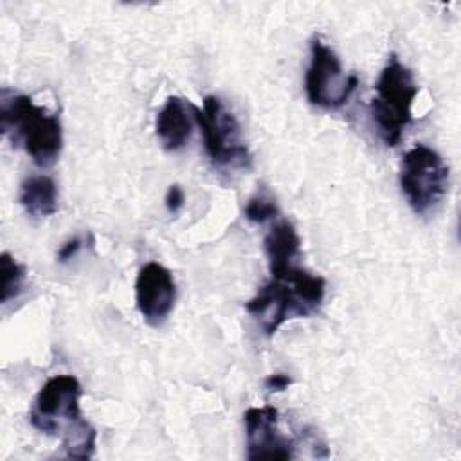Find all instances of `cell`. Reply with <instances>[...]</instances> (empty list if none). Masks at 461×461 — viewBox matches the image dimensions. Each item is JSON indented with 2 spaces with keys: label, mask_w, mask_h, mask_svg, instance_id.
Here are the masks:
<instances>
[{
  "label": "cell",
  "mask_w": 461,
  "mask_h": 461,
  "mask_svg": "<svg viewBox=\"0 0 461 461\" xmlns=\"http://www.w3.org/2000/svg\"><path fill=\"white\" fill-rule=\"evenodd\" d=\"M279 412L272 405L249 407L243 414L249 459H290L294 443L277 429Z\"/></svg>",
  "instance_id": "ba28073f"
},
{
  "label": "cell",
  "mask_w": 461,
  "mask_h": 461,
  "mask_svg": "<svg viewBox=\"0 0 461 461\" xmlns=\"http://www.w3.org/2000/svg\"><path fill=\"white\" fill-rule=\"evenodd\" d=\"M194 110L196 104L176 95L167 97V101L160 108L155 121V130L162 146L167 151H176L189 142L193 126L196 124Z\"/></svg>",
  "instance_id": "30bf717a"
},
{
  "label": "cell",
  "mask_w": 461,
  "mask_h": 461,
  "mask_svg": "<svg viewBox=\"0 0 461 461\" xmlns=\"http://www.w3.org/2000/svg\"><path fill=\"white\" fill-rule=\"evenodd\" d=\"M326 294V281L297 263L270 270L259 292L245 304L265 335H274L292 317H306L319 310Z\"/></svg>",
  "instance_id": "7a4b0ae2"
},
{
  "label": "cell",
  "mask_w": 461,
  "mask_h": 461,
  "mask_svg": "<svg viewBox=\"0 0 461 461\" xmlns=\"http://www.w3.org/2000/svg\"><path fill=\"white\" fill-rule=\"evenodd\" d=\"M243 212L249 221L265 223L267 220L276 218L279 214V209H277V203L274 202V198H270L267 194H256L247 202Z\"/></svg>",
  "instance_id": "5bb4252c"
},
{
  "label": "cell",
  "mask_w": 461,
  "mask_h": 461,
  "mask_svg": "<svg viewBox=\"0 0 461 461\" xmlns=\"http://www.w3.org/2000/svg\"><path fill=\"white\" fill-rule=\"evenodd\" d=\"M184 202H185V193H184V189H182L178 184L169 185V189H167V193H166V198H164L166 209H167L171 214H176V212L184 207Z\"/></svg>",
  "instance_id": "9a60e30c"
},
{
  "label": "cell",
  "mask_w": 461,
  "mask_h": 461,
  "mask_svg": "<svg viewBox=\"0 0 461 461\" xmlns=\"http://www.w3.org/2000/svg\"><path fill=\"white\" fill-rule=\"evenodd\" d=\"M81 384L72 375L50 376L34 398L29 420L45 434H61L67 457L88 459L95 447V430L79 409Z\"/></svg>",
  "instance_id": "6da1fadb"
},
{
  "label": "cell",
  "mask_w": 461,
  "mask_h": 461,
  "mask_svg": "<svg viewBox=\"0 0 461 461\" xmlns=\"http://www.w3.org/2000/svg\"><path fill=\"white\" fill-rule=\"evenodd\" d=\"M375 90L376 95L369 104L371 117L382 140L387 146H396L403 130L412 122V103L418 95L414 76L396 54H391L376 79Z\"/></svg>",
  "instance_id": "277c9868"
},
{
  "label": "cell",
  "mask_w": 461,
  "mask_h": 461,
  "mask_svg": "<svg viewBox=\"0 0 461 461\" xmlns=\"http://www.w3.org/2000/svg\"><path fill=\"white\" fill-rule=\"evenodd\" d=\"M81 245H83V241H81V238H77V236H74V238H70L68 241H65V243L59 247V250H58V261L65 263V261L72 259V258L79 252Z\"/></svg>",
  "instance_id": "2e32d148"
},
{
  "label": "cell",
  "mask_w": 461,
  "mask_h": 461,
  "mask_svg": "<svg viewBox=\"0 0 461 461\" xmlns=\"http://www.w3.org/2000/svg\"><path fill=\"white\" fill-rule=\"evenodd\" d=\"M358 85L355 74H346L335 50L315 36L310 43V65L304 76L306 97L312 104L335 110L348 103Z\"/></svg>",
  "instance_id": "52a82bcc"
},
{
  "label": "cell",
  "mask_w": 461,
  "mask_h": 461,
  "mask_svg": "<svg viewBox=\"0 0 461 461\" xmlns=\"http://www.w3.org/2000/svg\"><path fill=\"white\" fill-rule=\"evenodd\" d=\"M0 301L5 304L22 292L25 281V268L9 252H2L0 256Z\"/></svg>",
  "instance_id": "4fadbf2b"
},
{
  "label": "cell",
  "mask_w": 461,
  "mask_h": 461,
  "mask_svg": "<svg viewBox=\"0 0 461 461\" xmlns=\"http://www.w3.org/2000/svg\"><path fill=\"white\" fill-rule=\"evenodd\" d=\"M176 286L173 274L160 263H146L135 281V303L142 319L153 326L162 324L173 310Z\"/></svg>",
  "instance_id": "9c48e42d"
},
{
  "label": "cell",
  "mask_w": 461,
  "mask_h": 461,
  "mask_svg": "<svg viewBox=\"0 0 461 461\" xmlns=\"http://www.w3.org/2000/svg\"><path fill=\"white\" fill-rule=\"evenodd\" d=\"M194 119L212 164L240 169L252 166V155L241 139L240 122L218 95H207L202 108L196 106Z\"/></svg>",
  "instance_id": "5b68a950"
},
{
  "label": "cell",
  "mask_w": 461,
  "mask_h": 461,
  "mask_svg": "<svg viewBox=\"0 0 461 461\" xmlns=\"http://www.w3.org/2000/svg\"><path fill=\"white\" fill-rule=\"evenodd\" d=\"M263 245L268 259V270H277L294 265L297 263V258L301 254V238L288 220L276 223L267 232Z\"/></svg>",
  "instance_id": "8fae6325"
},
{
  "label": "cell",
  "mask_w": 461,
  "mask_h": 461,
  "mask_svg": "<svg viewBox=\"0 0 461 461\" xmlns=\"http://www.w3.org/2000/svg\"><path fill=\"white\" fill-rule=\"evenodd\" d=\"M0 128L5 137L20 144L34 164L47 167L61 151L63 133L59 117L32 103L25 94L2 90Z\"/></svg>",
  "instance_id": "3957f363"
},
{
  "label": "cell",
  "mask_w": 461,
  "mask_h": 461,
  "mask_svg": "<svg viewBox=\"0 0 461 461\" xmlns=\"http://www.w3.org/2000/svg\"><path fill=\"white\" fill-rule=\"evenodd\" d=\"M400 187L411 209L416 214H427L447 194L448 166L436 149L416 144L402 158Z\"/></svg>",
  "instance_id": "8992f818"
},
{
  "label": "cell",
  "mask_w": 461,
  "mask_h": 461,
  "mask_svg": "<svg viewBox=\"0 0 461 461\" xmlns=\"http://www.w3.org/2000/svg\"><path fill=\"white\" fill-rule=\"evenodd\" d=\"M20 203L27 214L47 218L58 211V187L47 175H32L20 185Z\"/></svg>",
  "instance_id": "7c38bea8"
},
{
  "label": "cell",
  "mask_w": 461,
  "mask_h": 461,
  "mask_svg": "<svg viewBox=\"0 0 461 461\" xmlns=\"http://www.w3.org/2000/svg\"><path fill=\"white\" fill-rule=\"evenodd\" d=\"M292 384V378L285 373H274L265 378V387L268 391H285Z\"/></svg>",
  "instance_id": "e0dca14e"
}]
</instances>
